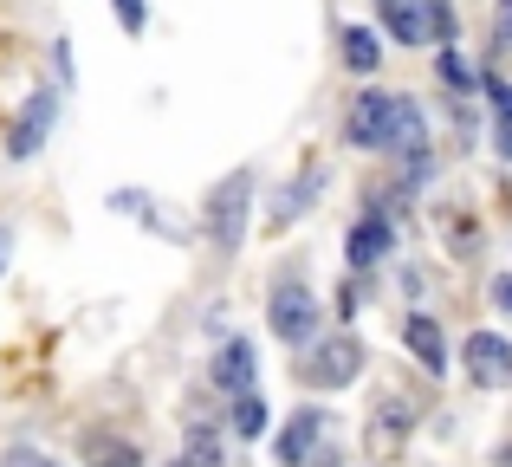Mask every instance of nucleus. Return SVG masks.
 Wrapping results in <instances>:
<instances>
[{"instance_id": "f257e3e1", "label": "nucleus", "mask_w": 512, "mask_h": 467, "mask_svg": "<svg viewBox=\"0 0 512 467\" xmlns=\"http://www.w3.org/2000/svg\"><path fill=\"white\" fill-rule=\"evenodd\" d=\"M253 189H260L253 169H234V176L214 182V195H208V240H214V253H240L247 221H253Z\"/></svg>"}, {"instance_id": "f03ea898", "label": "nucleus", "mask_w": 512, "mask_h": 467, "mask_svg": "<svg viewBox=\"0 0 512 467\" xmlns=\"http://www.w3.org/2000/svg\"><path fill=\"white\" fill-rule=\"evenodd\" d=\"M266 331L292 351H312L318 344V292L305 279H279L273 299H266Z\"/></svg>"}, {"instance_id": "7ed1b4c3", "label": "nucleus", "mask_w": 512, "mask_h": 467, "mask_svg": "<svg viewBox=\"0 0 512 467\" xmlns=\"http://www.w3.org/2000/svg\"><path fill=\"white\" fill-rule=\"evenodd\" d=\"M52 124H59V91H46V85H39L33 98L20 104V117L7 124V163H33V156L46 150Z\"/></svg>"}, {"instance_id": "20e7f679", "label": "nucleus", "mask_w": 512, "mask_h": 467, "mask_svg": "<svg viewBox=\"0 0 512 467\" xmlns=\"http://www.w3.org/2000/svg\"><path fill=\"white\" fill-rule=\"evenodd\" d=\"M363 370V344L357 338H318L312 351H305L299 377L312 383V390H344V383H357Z\"/></svg>"}, {"instance_id": "39448f33", "label": "nucleus", "mask_w": 512, "mask_h": 467, "mask_svg": "<svg viewBox=\"0 0 512 467\" xmlns=\"http://www.w3.org/2000/svg\"><path fill=\"white\" fill-rule=\"evenodd\" d=\"M461 364H467V383H474V390H506L512 383V344L500 331H467Z\"/></svg>"}, {"instance_id": "423d86ee", "label": "nucleus", "mask_w": 512, "mask_h": 467, "mask_svg": "<svg viewBox=\"0 0 512 467\" xmlns=\"http://www.w3.org/2000/svg\"><path fill=\"white\" fill-rule=\"evenodd\" d=\"M389 247H396L389 208H370V215L350 228V240H344V266H350V273H370V266H383V260H389Z\"/></svg>"}, {"instance_id": "0eeeda50", "label": "nucleus", "mask_w": 512, "mask_h": 467, "mask_svg": "<svg viewBox=\"0 0 512 467\" xmlns=\"http://www.w3.org/2000/svg\"><path fill=\"white\" fill-rule=\"evenodd\" d=\"M325 442V409H292V422L279 429V442H273V455H279V467H312V448Z\"/></svg>"}, {"instance_id": "6e6552de", "label": "nucleus", "mask_w": 512, "mask_h": 467, "mask_svg": "<svg viewBox=\"0 0 512 467\" xmlns=\"http://www.w3.org/2000/svg\"><path fill=\"white\" fill-rule=\"evenodd\" d=\"M253 338H227L221 351H214V364H208V377H214V390L221 396H247L253 390Z\"/></svg>"}, {"instance_id": "1a4fd4ad", "label": "nucleus", "mask_w": 512, "mask_h": 467, "mask_svg": "<svg viewBox=\"0 0 512 467\" xmlns=\"http://www.w3.org/2000/svg\"><path fill=\"white\" fill-rule=\"evenodd\" d=\"M402 344H409V357L428 370V377H448V338H441V325L428 312H409V318H402Z\"/></svg>"}, {"instance_id": "9d476101", "label": "nucleus", "mask_w": 512, "mask_h": 467, "mask_svg": "<svg viewBox=\"0 0 512 467\" xmlns=\"http://www.w3.org/2000/svg\"><path fill=\"white\" fill-rule=\"evenodd\" d=\"M325 189V169L318 163H305L299 176H292V189H279V202H273V215H266V228H292V221L305 215V202Z\"/></svg>"}, {"instance_id": "9b49d317", "label": "nucleus", "mask_w": 512, "mask_h": 467, "mask_svg": "<svg viewBox=\"0 0 512 467\" xmlns=\"http://www.w3.org/2000/svg\"><path fill=\"white\" fill-rule=\"evenodd\" d=\"M338 46H344V65H350V72H363V78L383 65V33H376V26H344Z\"/></svg>"}, {"instance_id": "f8f14e48", "label": "nucleus", "mask_w": 512, "mask_h": 467, "mask_svg": "<svg viewBox=\"0 0 512 467\" xmlns=\"http://www.w3.org/2000/svg\"><path fill=\"white\" fill-rule=\"evenodd\" d=\"M85 467H143V448L124 442V435L91 429V435H85Z\"/></svg>"}, {"instance_id": "ddd939ff", "label": "nucleus", "mask_w": 512, "mask_h": 467, "mask_svg": "<svg viewBox=\"0 0 512 467\" xmlns=\"http://www.w3.org/2000/svg\"><path fill=\"white\" fill-rule=\"evenodd\" d=\"M227 422H234V435H240V442H260V435H266V422H273V409H266V396H260V390H247V396H234Z\"/></svg>"}, {"instance_id": "4468645a", "label": "nucleus", "mask_w": 512, "mask_h": 467, "mask_svg": "<svg viewBox=\"0 0 512 467\" xmlns=\"http://www.w3.org/2000/svg\"><path fill=\"white\" fill-rule=\"evenodd\" d=\"M188 467H227V448L214 429H188Z\"/></svg>"}, {"instance_id": "2eb2a0df", "label": "nucleus", "mask_w": 512, "mask_h": 467, "mask_svg": "<svg viewBox=\"0 0 512 467\" xmlns=\"http://www.w3.org/2000/svg\"><path fill=\"white\" fill-rule=\"evenodd\" d=\"M441 78H448L454 91H474V85H480V78H474V65H467L454 46H441Z\"/></svg>"}, {"instance_id": "dca6fc26", "label": "nucleus", "mask_w": 512, "mask_h": 467, "mask_svg": "<svg viewBox=\"0 0 512 467\" xmlns=\"http://www.w3.org/2000/svg\"><path fill=\"white\" fill-rule=\"evenodd\" d=\"M480 91L493 98V111H500V124H512V85H506V78H500V72H487V78H480Z\"/></svg>"}, {"instance_id": "f3484780", "label": "nucleus", "mask_w": 512, "mask_h": 467, "mask_svg": "<svg viewBox=\"0 0 512 467\" xmlns=\"http://www.w3.org/2000/svg\"><path fill=\"white\" fill-rule=\"evenodd\" d=\"M117 7V20H124V33H143L150 26V0H111Z\"/></svg>"}, {"instance_id": "a211bd4d", "label": "nucleus", "mask_w": 512, "mask_h": 467, "mask_svg": "<svg viewBox=\"0 0 512 467\" xmlns=\"http://www.w3.org/2000/svg\"><path fill=\"white\" fill-rule=\"evenodd\" d=\"M0 467H52V461L39 455V448H26V442H20V448H7V455H0Z\"/></svg>"}, {"instance_id": "6ab92c4d", "label": "nucleus", "mask_w": 512, "mask_h": 467, "mask_svg": "<svg viewBox=\"0 0 512 467\" xmlns=\"http://www.w3.org/2000/svg\"><path fill=\"white\" fill-rule=\"evenodd\" d=\"M493 312H506V318H512V273L493 279Z\"/></svg>"}, {"instance_id": "aec40b11", "label": "nucleus", "mask_w": 512, "mask_h": 467, "mask_svg": "<svg viewBox=\"0 0 512 467\" xmlns=\"http://www.w3.org/2000/svg\"><path fill=\"white\" fill-rule=\"evenodd\" d=\"M7 260H13V234L0 228V279H7Z\"/></svg>"}, {"instance_id": "412c9836", "label": "nucleus", "mask_w": 512, "mask_h": 467, "mask_svg": "<svg viewBox=\"0 0 512 467\" xmlns=\"http://www.w3.org/2000/svg\"><path fill=\"white\" fill-rule=\"evenodd\" d=\"M500 156L512 163V124H500Z\"/></svg>"}, {"instance_id": "4be33fe9", "label": "nucleus", "mask_w": 512, "mask_h": 467, "mask_svg": "<svg viewBox=\"0 0 512 467\" xmlns=\"http://www.w3.org/2000/svg\"><path fill=\"white\" fill-rule=\"evenodd\" d=\"M493 467H512V442H506V448H500V455H493Z\"/></svg>"}, {"instance_id": "5701e85b", "label": "nucleus", "mask_w": 512, "mask_h": 467, "mask_svg": "<svg viewBox=\"0 0 512 467\" xmlns=\"http://www.w3.org/2000/svg\"><path fill=\"white\" fill-rule=\"evenodd\" d=\"M169 467H188V461H169Z\"/></svg>"}]
</instances>
